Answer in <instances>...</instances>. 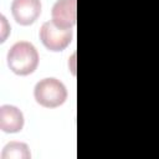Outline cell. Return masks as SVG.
<instances>
[{
	"label": "cell",
	"mask_w": 159,
	"mask_h": 159,
	"mask_svg": "<svg viewBox=\"0 0 159 159\" xmlns=\"http://www.w3.org/2000/svg\"><path fill=\"white\" fill-rule=\"evenodd\" d=\"M37 65L39 52L35 46L27 41L16 42L7 52V66L19 76H27L32 73L37 68Z\"/></svg>",
	"instance_id": "obj_1"
},
{
	"label": "cell",
	"mask_w": 159,
	"mask_h": 159,
	"mask_svg": "<svg viewBox=\"0 0 159 159\" xmlns=\"http://www.w3.org/2000/svg\"><path fill=\"white\" fill-rule=\"evenodd\" d=\"M35 99L46 108H56L67 99V89L57 78H43L36 83L34 89Z\"/></svg>",
	"instance_id": "obj_2"
},
{
	"label": "cell",
	"mask_w": 159,
	"mask_h": 159,
	"mask_svg": "<svg viewBox=\"0 0 159 159\" xmlns=\"http://www.w3.org/2000/svg\"><path fill=\"white\" fill-rule=\"evenodd\" d=\"M40 40L47 50L60 52L70 45L72 40V31L71 29L60 27L52 20L46 21L40 29Z\"/></svg>",
	"instance_id": "obj_3"
},
{
	"label": "cell",
	"mask_w": 159,
	"mask_h": 159,
	"mask_svg": "<svg viewBox=\"0 0 159 159\" xmlns=\"http://www.w3.org/2000/svg\"><path fill=\"white\" fill-rule=\"evenodd\" d=\"M11 12L15 21L22 26L34 24L41 14L40 0H14L11 4Z\"/></svg>",
	"instance_id": "obj_4"
},
{
	"label": "cell",
	"mask_w": 159,
	"mask_h": 159,
	"mask_svg": "<svg viewBox=\"0 0 159 159\" xmlns=\"http://www.w3.org/2000/svg\"><path fill=\"white\" fill-rule=\"evenodd\" d=\"M77 0H57L52 6V21L63 29H72L76 25Z\"/></svg>",
	"instance_id": "obj_5"
},
{
	"label": "cell",
	"mask_w": 159,
	"mask_h": 159,
	"mask_svg": "<svg viewBox=\"0 0 159 159\" xmlns=\"http://www.w3.org/2000/svg\"><path fill=\"white\" fill-rule=\"evenodd\" d=\"M24 127L22 112L10 104L0 107V129L5 133H17Z\"/></svg>",
	"instance_id": "obj_6"
},
{
	"label": "cell",
	"mask_w": 159,
	"mask_h": 159,
	"mask_svg": "<svg viewBox=\"0 0 159 159\" xmlns=\"http://www.w3.org/2000/svg\"><path fill=\"white\" fill-rule=\"evenodd\" d=\"M31 153L29 147L21 142H10L7 143L1 154V159H30Z\"/></svg>",
	"instance_id": "obj_7"
}]
</instances>
